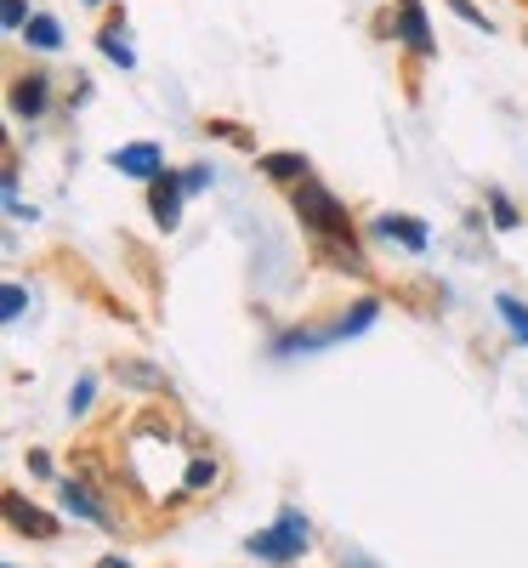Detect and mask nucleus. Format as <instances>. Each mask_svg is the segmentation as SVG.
Listing matches in <instances>:
<instances>
[{
    "mask_svg": "<svg viewBox=\"0 0 528 568\" xmlns=\"http://www.w3.org/2000/svg\"><path fill=\"white\" fill-rule=\"evenodd\" d=\"M296 216L318 233V240H347V211L335 205V194L313 176H302V187H296Z\"/></svg>",
    "mask_w": 528,
    "mask_h": 568,
    "instance_id": "1",
    "label": "nucleus"
},
{
    "mask_svg": "<svg viewBox=\"0 0 528 568\" xmlns=\"http://www.w3.org/2000/svg\"><path fill=\"white\" fill-rule=\"evenodd\" d=\"M302 546H307V517L284 511V517H278V529H267V535H256V540H251V557L284 562V557H296Z\"/></svg>",
    "mask_w": 528,
    "mask_h": 568,
    "instance_id": "2",
    "label": "nucleus"
},
{
    "mask_svg": "<svg viewBox=\"0 0 528 568\" xmlns=\"http://www.w3.org/2000/svg\"><path fill=\"white\" fill-rule=\"evenodd\" d=\"M398 34H404L409 52L431 58V29H426V18H420V0H398Z\"/></svg>",
    "mask_w": 528,
    "mask_h": 568,
    "instance_id": "3",
    "label": "nucleus"
},
{
    "mask_svg": "<svg viewBox=\"0 0 528 568\" xmlns=\"http://www.w3.org/2000/svg\"><path fill=\"white\" fill-rule=\"evenodd\" d=\"M7 517H12L18 529H29L34 540H52V535H58V524H52V517H45V511H34L23 495H7Z\"/></svg>",
    "mask_w": 528,
    "mask_h": 568,
    "instance_id": "4",
    "label": "nucleus"
},
{
    "mask_svg": "<svg viewBox=\"0 0 528 568\" xmlns=\"http://www.w3.org/2000/svg\"><path fill=\"white\" fill-rule=\"evenodd\" d=\"M114 171H125V176H154V171H160V149H154V142H131V149L114 154Z\"/></svg>",
    "mask_w": 528,
    "mask_h": 568,
    "instance_id": "5",
    "label": "nucleus"
},
{
    "mask_svg": "<svg viewBox=\"0 0 528 568\" xmlns=\"http://www.w3.org/2000/svg\"><path fill=\"white\" fill-rule=\"evenodd\" d=\"M12 109H18V114H40V109H45V74H23V80L12 85Z\"/></svg>",
    "mask_w": 528,
    "mask_h": 568,
    "instance_id": "6",
    "label": "nucleus"
},
{
    "mask_svg": "<svg viewBox=\"0 0 528 568\" xmlns=\"http://www.w3.org/2000/svg\"><path fill=\"white\" fill-rule=\"evenodd\" d=\"M176 187L182 182H165V176L154 182V222L160 227H176Z\"/></svg>",
    "mask_w": 528,
    "mask_h": 568,
    "instance_id": "7",
    "label": "nucleus"
},
{
    "mask_svg": "<svg viewBox=\"0 0 528 568\" xmlns=\"http://www.w3.org/2000/svg\"><path fill=\"white\" fill-rule=\"evenodd\" d=\"M380 233H387V240H404L409 251L426 245V227H420V222H404V216H387V222H380Z\"/></svg>",
    "mask_w": 528,
    "mask_h": 568,
    "instance_id": "8",
    "label": "nucleus"
},
{
    "mask_svg": "<svg viewBox=\"0 0 528 568\" xmlns=\"http://www.w3.org/2000/svg\"><path fill=\"white\" fill-rule=\"evenodd\" d=\"M29 40L40 45V52H58V40H63V34H58L52 18H29Z\"/></svg>",
    "mask_w": 528,
    "mask_h": 568,
    "instance_id": "9",
    "label": "nucleus"
},
{
    "mask_svg": "<svg viewBox=\"0 0 528 568\" xmlns=\"http://www.w3.org/2000/svg\"><path fill=\"white\" fill-rule=\"evenodd\" d=\"M495 307H500V318H506V324L517 329V342H528V313H522V302H511V296H500Z\"/></svg>",
    "mask_w": 528,
    "mask_h": 568,
    "instance_id": "10",
    "label": "nucleus"
},
{
    "mask_svg": "<svg viewBox=\"0 0 528 568\" xmlns=\"http://www.w3.org/2000/svg\"><path fill=\"white\" fill-rule=\"evenodd\" d=\"M63 506H69V511H80V517H103V506H98V500H91L85 489H74V484L63 489Z\"/></svg>",
    "mask_w": 528,
    "mask_h": 568,
    "instance_id": "11",
    "label": "nucleus"
},
{
    "mask_svg": "<svg viewBox=\"0 0 528 568\" xmlns=\"http://www.w3.org/2000/svg\"><path fill=\"white\" fill-rule=\"evenodd\" d=\"M267 171L291 182V176H302V171H307V160H296V154H273V160H267Z\"/></svg>",
    "mask_w": 528,
    "mask_h": 568,
    "instance_id": "12",
    "label": "nucleus"
},
{
    "mask_svg": "<svg viewBox=\"0 0 528 568\" xmlns=\"http://www.w3.org/2000/svg\"><path fill=\"white\" fill-rule=\"evenodd\" d=\"M103 52H109L114 63H131V45L120 40V23H114V29H103Z\"/></svg>",
    "mask_w": 528,
    "mask_h": 568,
    "instance_id": "13",
    "label": "nucleus"
},
{
    "mask_svg": "<svg viewBox=\"0 0 528 568\" xmlns=\"http://www.w3.org/2000/svg\"><path fill=\"white\" fill-rule=\"evenodd\" d=\"M211 478H216V466H211V460H194V466H187V489H205Z\"/></svg>",
    "mask_w": 528,
    "mask_h": 568,
    "instance_id": "14",
    "label": "nucleus"
},
{
    "mask_svg": "<svg viewBox=\"0 0 528 568\" xmlns=\"http://www.w3.org/2000/svg\"><path fill=\"white\" fill-rule=\"evenodd\" d=\"M0 302H7V307H0L7 318H18V313H23V291H18V284H7V296H0Z\"/></svg>",
    "mask_w": 528,
    "mask_h": 568,
    "instance_id": "15",
    "label": "nucleus"
},
{
    "mask_svg": "<svg viewBox=\"0 0 528 568\" xmlns=\"http://www.w3.org/2000/svg\"><path fill=\"white\" fill-rule=\"evenodd\" d=\"M0 18H7V29H23V0H7V7H0Z\"/></svg>",
    "mask_w": 528,
    "mask_h": 568,
    "instance_id": "16",
    "label": "nucleus"
},
{
    "mask_svg": "<svg viewBox=\"0 0 528 568\" xmlns=\"http://www.w3.org/2000/svg\"><path fill=\"white\" fill-rule=\"evenodd\" d=\"M449 7H455V12L466 18V23H477V29H489V23H484V12H477V7H466V0H449Z\"/></svg>",
    "mask_w": 528,
    "mask_h": 568,
    "instance_id": "17",
    "label": "nucleus"
},
{
    "mask_svg": "<svg viewBox=\"0 0 528 568\" xmlns=\"http://www.w3.org/2000/svg\"><path fill=\"white\" fill-rule=\"evenodd\" d=\"M98 568H125V562H120V557H103V562H98Z\"/></svg>",
    "mask_w": 528,
    "mask_h": 568,
    "instance_id": "18",
    "label": "nucleus"
}]
</instances>
